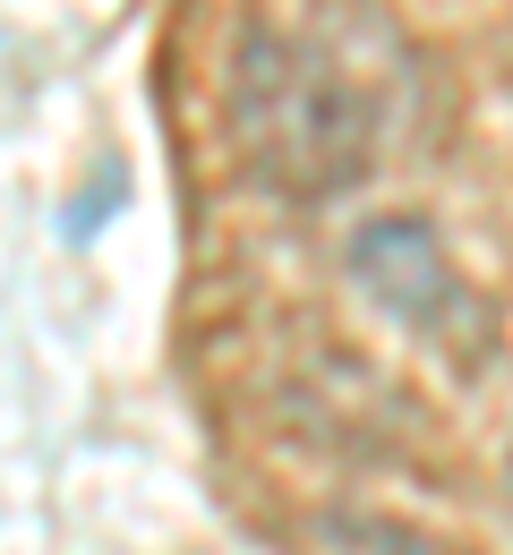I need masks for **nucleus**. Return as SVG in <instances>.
Listing matches in <instances>:
<instances>
[{
  "label": "nucleus",
  "mask_w": 513,
  "mask_h": 555,
  "mask_svg": "<svg viewBox=\"0 0 513 555\" xmlns=\"http://www.w3.org/2000/svg\"><path fill=\"white\" fill-rule=\"evenodd\" d=\"M222 120L240 145V171L292 206H325L368 171L376 103L325 43H308L274 17H240L222 61Z\"/></svg>",
  "instance_id": "f257e3e1"
},
{
  "label": "nucleus",
  "mask_w": 513,
  "mask_h": 555,
  "mask_svg": "<svg viewBox=\"0 0 513 555\" xmlns=\"http://www.w3.org/2000/svg\"><path fill=\"white\" fill-rule=\"evenodd\" d=\"M343 266L360 282V299L376 317H394L402 334H420V343H462L471 334V282L453 274L428 214H368L343 248Z\"/></svg>",
  "instance_id": "f03ea898"
},
{
  "label": "nucleus",
  "mask_w": 513,
  "mask_h": 555,
  "mask_svg": "<svg viewBox=\"0 0 513 555\" xmlns=\"http://www.w3.org/2000/svg\"><path fill=\"white\" fill-rule=\"evenodd\" d=\"M317 547L325 555H453V547H437L428 530H411V521H394V513H360V504L317 513Z\"/></svg>",
  "instance_id": "7ed1b4c3"
},
{
  "label": "nucleus",
  "mask_w": 513,
  "mask_h": 555,
  "mask_svg": "<svg viewBox=\"0 0 513 555\" xmlns=\"http://www.w3.org/2000/svg\"><path fill=\"white\" fill-rule=\"evenodd\" d=\"M505 487H513V462H505Z\"/></svg>",
  "instance_id": "20e7f679"
}]
</instances>
